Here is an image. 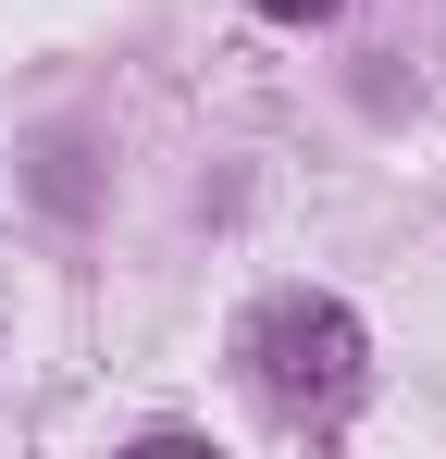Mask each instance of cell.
<instances>
[{"label": "cell", "instance_id": "obj_2", "mask_svg": "<svg viewBox=\"0 0 446 459\" xmlns=\"http://www.w3.org/2000/svg\"><path fill=\"white\" fill-rule=\"evenodd\" d=\"M261 13H273V25H322L335 0H261Z\"/></svg>", "mask_w": 446, "mask_h": 459}, {"label": "cell", "instance_id": "obj_1", "mask_svg": "<svg viewBox=\"0 0 446 459\" xmlns=\"http://www.w3.org/2000/svg\"><path fill=\"white\" fill-rule=\"evenodd\" d=\"M236 360H248V385H261L286 422H322V410H347V397H360L372 335H360V310H347V299H310V286H286V299H261V310H248Z\"/></svg>", "mask_w": 446, "mask_h": 459}]
</instances>
